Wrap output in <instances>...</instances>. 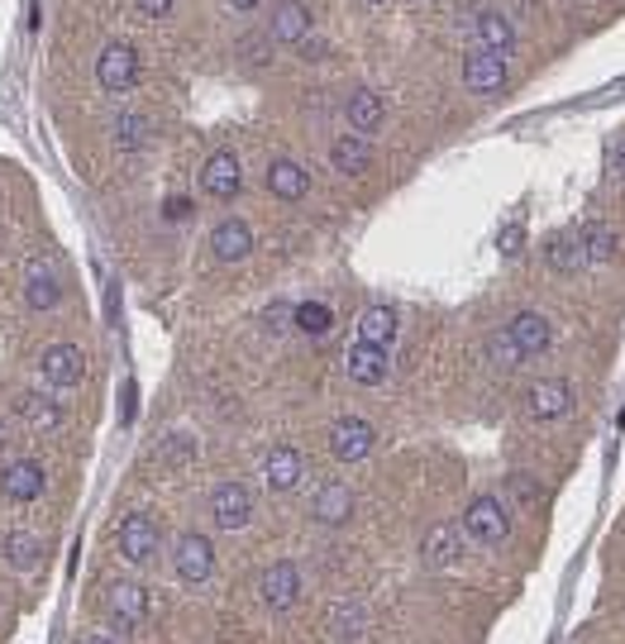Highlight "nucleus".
Listing matches in <instances>:
<instances>
[{"label":"nucleus","mask_w":625,"mask_h":644,"mask_svg":"<svg viewBox=\"0 0 625 644\" xmlns=\"http://www.w3.org/2000/svg\"><path fill=\"white\" fill-rule=\"evenodd\" d=\"M187 215H191V201H182V196L167 201V220H187Z\"/></svg>","instance_id":"obj_38"},{"label":"nucleus","mask_w":625,"mask_h":644,"mask_svg":"<svg viewBox=\"0 0 625 644\" xmlns=\"http://www.w3.org/2000/svg\"><path fill=\"white\" fill-rule=\"evenodd\" d=\"M306 186H310V177L302 172V163H292V158H278L268 167V191L278 201H302L306 196Z\"/></svg>","instance_id":"obj_24"},{"label":"nucleus","mask_w":625,"mask_h":644,"mask_svg":"<svg viewBox=\"0 0 625 644\" xmlns=\"http://www.w3.org/2000/svg\"><path fill=\"white\" fill-rule=\"evenodd\" d=\"M173 564H177V578H182V582H206L215 572V544L201 530H187L182 540H177Z\"/></svg>","instance_id":"obj_7"},{"label":"nucleus","mask_w":625,"mask_h":644,"mask_svg":"<svg viewBox=\"0 0 625 644\" xmlns=\"http://www.w3.org/2000/svg\"><path fill=\"white\" fill-rule=\"evenodd\" d=\"M330 163H334V172H344V177L368 172V163H372L368 139H363V134H344V139L330 149Z\"/></svg>","instance_id":"obj_26"},{"label":"nucleus","mask_w":625,"mask_h":644,"mask_svg":"<svg viewBox=\"0 0 625 644\" xmlns=\"http://www.w3.org/2000/svg\"><path fill=\"white\" fill-rule=\"evenodd\" d=\"M348 377L363 382V387H378V382L387 377V353H382L378 344H363V339H358L354 349H348Z\"/></svg>","instance_id":"obj_20"},{"label":"nucleus","mask_w":625,"mask_h":644,"mask_svg":"<svg viewBox=\"0 0 625 644\" xmlns=\"http://www.w3.org/2000/svg\"><path fill=\"white\" fill-rule=\"evenodd\" d=\"M111 616L119 626H139L143 616H149V592L139 588V582H115L111 588Z\"/></svg>","instance_id":"obj_22"},{"label":"nucleus","mask_w":625,"mask_h":644,"mask_svg":"<svg viewBox=\"0 0 625 644\" xmlns=\"http://www.w3.org/2000/svg\"><path fill=\"white\" fill-rule=\"evenodd\" d=\"M292 310H296V306H286V301H272L268 310H263V320H268V330H286V320H292Z\"/></svg>","instance_id":"obj_34"},{"label":"nucleus","mask_w":625,"mask_h":644,"mask_svg":"<svg viewBox=\"0 0 625 644\" xmlns=\"http://www.w3.org/2000/svg\"><path fill=\"white\" fill-rule=\"evenodd\" d=\"M0 449H5V421H0Z\"/></svg>","instance_id":"obj_42"},{"label":"nucleus","mask_w":625,"mask_h":644,"mask_svg":"<svg viewBox=\"0 0 625 644\" xmlns=\"http://www.w3.org/2000/svg\"><path fill=\"white\" fill-rule=\"evenodd\" d=\"M477 39H483L487 53L507 57L515 48V24L507 15H497V10H483V15H477Z\"/></svg>","instance_id":"obj_25"},{"label":"nucleus","mask_w":625,"mask_h":644,"mask_svg":"<svg viewBox=\"0 0 625 644\" xmlns=\"http://www.w3.org/2000/svg\"><path fill=\"white\" fill-rule=\"evenodd\" d=\"M573 411V387L563 377H545L531 387V415L535 421H559Z\"/></svg>","instance_id":"obj_14"},{"label":"nucleus","mask_w":625,"mask_h":644,"mask_svg":"<svg viewBox=\"0 0 625 644\" xmlns=\"http://www.w3.org/2000/svg\"><path fill=\"white\" fill-rule=\"evenodd\" d=\"M310 516H316L320 525H344L348 516H354V492H348L344 482H324L316 501H310Z\"/></svg>","instance_id":"obj_19"},{"label":"nucleus","mask_w":625,"mask_h":644,"mask_svg":"<svg viewBox=\"0 0 625 644\" xmlns=\"http://www.w3.org/2000/svg\"><path fill=\"white\" fill-rule=\"evenodd\" d=\"M292 325L302 330V334H310V339H324V334L334 330V310L324 306V301H302L292 310Z\"/></svg>","instance_id":"obj_30"},{"label":"nucleus","mask_w":625,"mask_h":644,"mask_svg":"<svg viewBox=\"0 0 625 644\" xmlns=\"http://www.w3.org/2000/svg\"><path fill=\"white\" fill-rule=\"evenodd\" d=\"M358 339L363 344H378V349H387L396 339V310L392 306H368L363 320H358Z\"/></svg>","instance_id":"obj_27"},{"label":"nucleus","mask_w":625,"mask_h":644,"mask_svg":"<svg viewBox=\"0 0 625 644\" xmlns=\"http://www.w3.org/2000/svg\"><path fill=\"white\" fill-rule=\"evenodd\" d=\"M143 139H149V119L143 115H119L115 119V143L119 149H139Z\"/></svg>","instance_id":"obj_32"},{"label":"nucleus","mask_w":625,"mask_h":644,"mask_svg":"<svg viewBox=\"0 0 625 644\" xmlns=\"http://www.w3.org/2000/svg\"><path fill=\"white\" fill-rule=\"evenodd\" d=\"M24 301L34 310H53L63 301V268L53 254H34L24 262Z\"/></svg>","instance_id":"obj_1"},{"label":"nucleus","mask_w":625,"mask_h":644,"mask_svg":"<svg viewBox=\"0 0 625 644\" xmlns=\"http://www.w3.org/2000/svg\"><path fill=\"white\" fill-rule=\"evenodd\" d=\"M372 445H378V429H372L368 421H358V415H344V421L330 425V453H334L340 463L368 459Z\"/></svg>","instance_id":"obj_5"},{"label":"nucleus","mask_w":625,"mask_h":644,"mask_svg":"<svg viewBox=\"0 0 625 644\" xmlns=\"http://www.w3.org/2000/svg\"><path fill=\"white\" fill-rule=\"evenodd\" d=\"M39 554H43V544L34 540V534H20V530L5 534V558L15 568H34V564H39Z\"/></svg>","instance_id":"obj_31"},{"label":"nucleus","mask_w":625,"mask_h":644,"mask_svg":"<svg viewBox=\"0 0 625 644\" xmlns=\"http://www.w3.org/2000/svg\"><path fill=\"white\" fill-rule=\"evenodd\" d=\"M507 334H511L515 349H521V358H539L549 344H554V325H549L539 310H521V315L507 325Z\"/></svg>","instance_id":"obj_11"},{"label":"nucleus","mask_w":625,"mask_h":644,"mask_svg":"<svg viewBox=\"0 0 625 644\" xmlns=\"http://www.w3.org/2000/svg\"><path fill=\"white\" fill-rule=\"evenodd\" d=\"M135 77H139V53L129 43H111L101 57H95V81H101L105 91L135 87Z\"/></svg>","instance_id":"obj_8"},{"label":"nucleus","mask_w":625,"mask_h":644,"mask_svg":"<svg viewBox=\"0 0 625 644\" xmlns=\"http://www.w3.org/2000/svg\"><path fill=\"white\" fill-rule=\"evenodd\" d=\"M211 516L220 530H244L248 516H254V492L244 482H220L211 492Z\"/></svg>","instance_id":"obj_6"},{"label":"nucleus","mask_w":625,"mask_h":644,"mask_svg":"<svg viewBox=\"0 0 625 644\" xmlns=\"http://www.w3.org/2000/svg\"><path fill=\"white\" fill-rule=\"evenodd\" d=\"M263 477H268L272 492H292V487H302V453H296L292 445L268 449V459H263Z\"/></svg>","instance_id":"obj_16"},{"label":"nucleus","mask_w":625,"mask_h":644,"mask_svg":"<svg viewBox=\"0 0 625 644\" xmlns=\"http://www.w3.org/2000/svg\"><path fill=\"white\" fill-rule=\"evenodd\" d=\"M545 262L554 272H583V262H587V248H583V239H578V230H563V234H554L545 244Z\"/></svg>","instance_id":"obj_21"},{"label":"nucleus","mask_w":625,"mask_h":644,"mask_svg":"<svg viewBox=\"0 0 625 644\" xmlns=\"http://www.w3.org/2000/svg\"><path fill=\"white\" fill-rule=\"evenodd\" d=\"M201 186H206V196H215V201H230L244 191V167H239L234 153H211L206 167H201Z\"/></svg>","instance_id":"obj_9"},{"label":"nucleus","mask_w":625,"mask_h":644,"mask_svg":"<svg viewBox=\"0 0 625 644\" xmlns=\"http://www.w3.org/2000/svg\"><path fill=\"white\" fill-rule=\"evenodd\" d=\"M521 244H525V230H521V224H511V230H501V254H507V258H515V254H521Z\"/></svg>","instance_id":"obj_35"},{"label":"nucleus","mask_w":625,"mask_h":644,"mask_svg":"<svg viewBox=\"0 0 625 644\" xmlns=\"http://www.w3.org/2000/svg\"><path fill=\"white\" fill-rule=\"evenodd\" d=\"M611 167H616V177H625V143L616 149V163H611Z\"/></svg>","instance_id":"obj_39"},{"label":"nucleus","mask_w":625,"mask_h":644,"mask_svg":"<svg viewBox=\"0 0 625 644\" xmlns=\"http://www.w3.org/2000/svg\"><path fill=\"white\" fill-rule=\"evenodd\" d=\"M135 5H139L143 20H163L167 10H173V0H135Z\"/></svg>","instance_id":"obj_36"},{"label":"nucleus","mask_w":625,"mask_h":644,"mask_svg":"<svg viewBox=\"0 0 625 644\" xmlns=\"http://www.w3.org/2000/svg\"><path fill=\"white\" fill-rule=\"evenodd\" d=\"M463 81H468V91H477V95H497L507 87V57L477 48V53L463 57Z\"/></svg>","instance_id":"obj_10"},{"label":"nucleus","mask_w":625,"mask_h":644,"mask_svg":"<svg viewBox=\"0 0 625 644\" xmlns=\"http://www.w3.org/2000/svg\"><path fill=\"white\" fill-rule=\"evenodd\" d=\"M463 530L473 534V540H483V544H501L507 540V530H511V516H507V506H501L497 497H473L468 501V511H463Z\"/></svg>","instance_id":"obj_2"},{"label":"nucleus","mask_w":625,"mask_h":644,"mask_svg":"<svg viewBox=\"0 0 625 644\" xmlns=\"http://www.w3.org/2000/svg\"><path fill=\"white\" fill-rule=\"evenodd\" d=\"M363 5H387V0H363Z\"/></svg>","instance_id":"obj_43"},{"label":"nucleus","mask_w":625,"mask_h":644,"mask_svg":"<svg viewBox=\"0 0 625 644\" xmlns=\"http://www.w3.org/2000/svg\"><path fill=\"white\" fill-rule=\"evenodd\" d=\"M211 254L220 262H244L254 254V230H248L244 220H220L211 234Z\"/></svg>","instance_id":"obj_15"},{"label":"nucleus","mask_w":625,"mask_h":644,"mask_svg":"<svg viewBox=\"0 0 625 644\" xmlns=\"http://www.w3.org/2000/svg\"><path fill=\"white\" fill-rule=\"evenodd\" d=\"M230 5H234V10H254L258 0H230Z\"/></svg>","instance_id":"obj_40"},{"label":"nucleus","mask_w":625,"mask_h":644,"mask_svg":"<svg viewBox=\"0 0 625 644\" xmlns=\"http://www.w3.org/2000/svg\"><path fill=\"white\" fill-rule=\"evenodd\" d=\"M81 644H111V640H105V635H87V640H81Z\"/></svg>","instance_id":"obj_41"},{"label":"nucleus","mask_w":625,"mask_h":644,"mask_svg":"<svg viewBox=\"0 0 625 644\" xmlns=\"http://www.w3.org/2000/svg\"><path fill=\"white\" fill-rule=\"evenodd\" d=\"M43 487H48V473L39 459H15L0 473V492L10 501H34V497H43Z\"/></svg>","instance_id":"obj_13"},{"label":"nucleus","mask_w":625,"mask_h":644,"mask_svg":"<svg viewBox=\"0 0 625 644\" xmlns=\"http://www.w3.org/2000/svg\"><path fill=\"white\" fill-rule=\"evenodd\" d=\"M459 554H463V540L454 525H435V530L420 540V564L425 568H449V564H459Z\"/></svg>","instance_id":"obj_17"},{"label":"nucleus","mask_w":625,"mask_h":644,"mask_svg":"<svg viewBox=\"0 0 625 644\" xmlns=\"http://www.w3.org/2000/svg\"><path fill=\"white\" fill-rule=\"evenodd\" d=\"M511 492L521 497V501H535V497H539V492H535V482H531L525 473H515V477H511Z\"/></svg>","instance_id":"obj_37"},{"label":"nucleus","mask_w":625,"mask_h":644,"mask_svg":"<svg viewBox=\"0 0 625 644\" xmlns=\"http://www.w3.org/2000/svg\"><path fill=\"white\" fill-rule=\"evenodd\" d=\"M344 115H348V125H354V134H372V129L387 119L378 91H354V95L344 101Z\"/></svg>","instance_id":"obj_23"},{"label":"nucleus","mask_w":625,"mask_h":644,"mask_svg":"<svg viewBox=\"0 0 625 644\" xmlns=\"http://www.w3.org/2000/svg\"><path fill=\"white\" fill-rule=\"evenodd\" d=\"M81 373H87V353L77 344H48L39 353V377L48 387H77Z\"/></svg>","instance_id":"obj_4"},{"label":"nucleus","mask_w":625,"mask_h":644,"mask_svg":"<svg viewBox=\"0 0 625 644\" xmlns=\"http://www.w3.org/2000/svg\"><path fill=\"white\" fill-rule=\"evenodd\" d=\"M306 34H310L306 0H278V10H272V39L278 43H306Z\"/></svg>","instance_id":"obj_18"},{"label":"nucleus","mask_w":625,"mask_h":644,"mask_svg":"<svg viewBox=\"0 0 625 644\" xmlns=\"http://www.w3.org/2000/svg\"><path fill=\"white\" fill-rule=\"evenodd\" d=\"M578 239L587 248V262H611V258H616V248H621V234L611 230V224H602V220H587L578 230Z\"/></svg>","instance_id":"obj_28"},{"label":"nucleus","mask_w":625,"mask_h":644,"mask_svg":"<svg viewBox=\"0 0 625 644\" xmlns=\"http://www.w3.org/2000/svg\"><path fill=\"white\" fill-rule=\"evenodd\" d=\"M258 592H263V602H268L272 611H286V606H296V596H302V572H296L292 558H282V564H272L268 572H263Z\"/></svg>","instance_id":"obj_12"},{"label":"nucleus","mask_w":625,"mask_h":644,"mask_svg":"<svg viewBox=\"0 0 625 644\" xmlns=\"http://www.w3.org/2000/svg\"><path fill=\"white\" fill-rule=\"evenodd\" d=\"M158 525H153V516H125V525L115 530V549L125 564H149L153 554H158Z\"/></svg>","instance_id":"obj_3"},{"label":"nucleus","mask_w":625,"mask_h":644,"mask_svg":"<svg viewBox=\"0 0 625 644\" xmlns=\"http://www.w3.org/2000/svg\"><path fill=\"white\" fill-rule=\"evenodd\" d=\"M492 363H501V368H515V363H521V349L511 344V334H507V330L492 334Z\"/></svg>","instance_id":"obj_33"},{"label":"nucleus","mask_w":625,"mask_h":644,"mask_svg":"<svg viewBox=\"0 0 625 644\" xmlns=\"http://www.w3.org/2000/svg\"><path fill=\"white\" fill-rule=\"evenodd\" d=\"M20 415L29 421L39 435H48V429H58L63 425V411H58V401H48L43 391H24L20 397Z\"/></svg>","instance_id":"obj_29"}]
</instances>
